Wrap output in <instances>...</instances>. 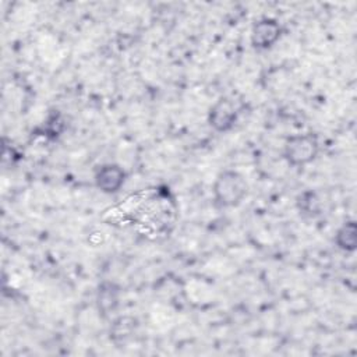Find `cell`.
<instances>
[{
  "mask_svg": "<svg viewBox=\"0 0 357 357\" xmlns=\"http://www.w3.org/2000/svg\"><path fill=\"white\" fill-rule=\"evenodd\" d=\"M212 195L219 208L238 206L248 195V183L240 172L225 169L213 180Z\"/></svg>",
  "mask_w": 357,
  "mask_h": 357,
  "instance_id": "cell-1",
  "label": "cell"
},
{
  "mask_svg": "<svg viewBox=\"0 0 357 357\" xmlns=\"http://www.w3.org/2000/svg\"><path fill=\"white\" fill-rule=\"evenodd\" d=\"M319 153V142L315 134L303 132L290 135L283 144V159L291 167H304L312 163Z\"/></svg>",
  "mask_w": 357,
  "mask_h": 357,
  "instance_id": "cell-2",
  "label": "cell"
},
{
  "mask_svg": "<svg viewBox=\"0 0 357 357\" xmlns=\"http://www.w3.org/2000/svg\"><path fill=\"white\" fill-rule=\"evenodd\" d=\"M283 28L276 18L264 17L254 22L250 33V42L257 50H268L273 47L282 38Z\"/></svg>",
  "mask_w": 357,
  "mask_h": 357,
  "instance_id": "cell-3",
  "label": "cell"
},
{
  "mask_svg": "<svg viewBox=\"0 0 357 357\" xmlns=\"http://www.w3.org/2000/svg\"><path fill=\"white\" fill-rule=\"evenodd\" d=\"M238 112L229 98L218 99L208 112V124L216 132H227L237 123Z\"/></svg>",
  "mask_w": 357,
  "mask_h": 357,
  "instance_id": "cell-4",
  "label": "cell"
},
{
  "mask_svg": "<svg viewBox=\"0 0 357 357\" xmlns=\"http://www.w3.org/2000/svg\"><path fill=\"white\" fill-rule=\"evenodd\" d=\"M127 173L117 163H105L95 170L93 183L96 188L107 195L119 192L126 184Z\"/></svg>",
  "mask_w": 357,
  "mask_h": 357,
  "instance_id": "cell-5",
  "label": "cell"
},
{
  "mask_svg": "<svg viewBox=\"0 0 357 357\" xmlns=\"http://www.w3.org/2000/svg\"><path fill=\"white\" fill-rule=\"evenodd\" d=\"M121 300V287L112 280H102L95 290V304L99 315L107 318L114 312Z\"/></svg>",
  "mask_w": 357,
  "mask_h": 357,
  "instance_id": "cell-6",
  "label": "cell"
},
{
  "mask_svg": "<svg viewBox=\"0 0 357 357\" xmlns=\"http://www.w3.org/2000/svg\"><path fill=\"white\" fill-rule=\"evenodd\" d=\"M335 244L344 252H353L357 248V225L354 220H346L335 233Z\"/></svg>",
  "mask_w": 357,
  "mask_h": 357,
  "instance_id": "cell-7",
  "label": "cell"
},
{
  "mask_svg": "<svg viewBox=\"0 0 357 357\" xmlns=\"http://www.w3.org/2000/svg\"><path fill=\"white\" fill-rule=\"evenodd\" d=\"M137 328V319L128 315L124 317H119L113 321L109 335H110V340L116 344H121L126 343L135 332Z\"/></svg>",
  "mask_w": 357,
  "mask_h": 357,
  "instance_id": "cell-8",
  "label": "cell"
},
{
  "mask_svg": "<svg viewBox=\"0 0 357 357\" xmlns=\"http://www.w3.org/2000/svg\"><path fill=\"white\" fill-rule=\"evenodd\" d=\"M296 206L300 215L307 218H315L322 212V202L318 194L312 190H305L300 192L296 198Z\"/></svg>",
  "mask_w": 357,
  "mask_h": 357,
  "instance_id": "cell-9",
  "label": "cell"
}]
</instances>
